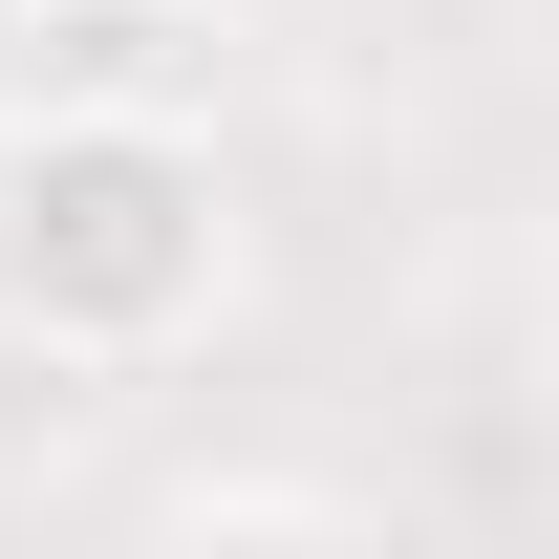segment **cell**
I'll list each match as a JSON object with an SVG mask.
<instances>
[{
  "label": "cell",
  "mask_w": 559,
  "mask_h": 559,
  "mask_svg": "<svg viewBox=\"0 0 559 559\" xmlns=\"http://www.w3.org/2000/svg\"><path fill=\"white\" fill-rule=\"evenodd\" d=\"M215 301H237V173H215L194 108H22L0 130V345L22 366H194Z\"/></svg>",
  "instance_id": "cell-1"
},
{
  "label": "cell",
  "mask_w": 559,
  "mask_h": 559,
  "mask_svg": "<svg viewBox=\"0 0 559 559\" xmlns=\"http://www.w3.org/2000/svg\"><path fill=\"white\" fill-rule=\"evenodd\" d=\"M22 22H44V0H0V44H22Z\"/></svg>",
  "instance_id": "cell-2"
},
{
  "label": "cell",
  "mask_w": 559,
  "mask_h": 559,
  "mask_svg": "<svg viewBox=\"0 0 559 559\" xmlns=\"http://www.w3.org/2000/svg\"><path fill=\"white\" fill-rule=\"evenodd\" d=\"M194 22H215V0H194Z\"/></svg>",
  "instance_id": "cell-3"
}]
</instances>
